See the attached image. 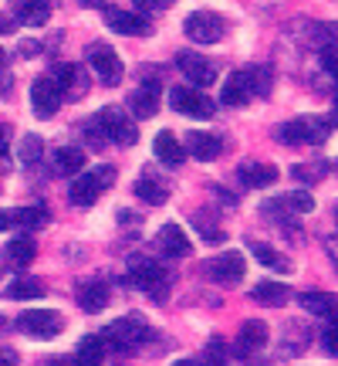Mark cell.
Masks as SVG:
<instances>
[{
    "instance_id": "1",
    "label": "cell",
    "mask_w": 338,
    "mask_h": 366,
    "mask_svg": "<svg viewBox=\"0 0 338 366\" xmlns=\"http://www.w3.org/2000/svg\"><path fill=\"white\" fill-rule=\"evenodd\" d=\"M102 336L108 350H116V353H135L139 346L149 342L153 329H149V322H145L143 315H126V319H116Z\"/></svg>"
},
{
    "instance_id": "2",
    "label": "cell",
    "mask_w": 338,
    "mask_h": 366,
    "mask_svg": "<svg viewBox=\"0 0 338 366\" xmlns=\"http://www.w3.org/2000/svg\"><path fill=\"white\" fill-rule=\"evenodd\" d=\"M112 183H116V167H95L91 173H75V180L68 187V197H71L75 207H91Z\"/></svg>"
},
{
    "instance_id": "3",
    "label": "cell",
    "mask_w": 338,
    "mask_h": 366,
    "mask_svg": "<svg viewBox=\"0 0 338 366\" xmlns=\"http://www.w3.org/2000/svg\"><path fill=\"white\" fill-rule=\"evenodd\" d=\"M129 278L135 282V288L149 292L153 299H166L169 274L156 258H149V254H135V258H129Z\"/></svg>"
},
{
    "instance_id": "4",
    "label": "cell",
    "mask_w": 338,
    "mask_h": 366,
    "mask_svg": "<svg viewBox=\"0 0 338 366\" xmlns=\"http://www.w3.org/2000/svg\"><path fill=\"white\" fill-rule=\"evenodd\" d=\"M95 126L102 129V136L116 146H132L139 139V129H135V119H129L118 105H105L102 112L95 116Z\"/></svg>"
},
{
    "instance_id": "5",
    "label": "cell",
    "mask_w": 338,
    "mask_h": 366,
    "mask_svg": "<svg viewBox=\"0 0 338 366\" xmlns=\"http://www.w3.org/2000/svg\"><path fill=\"white\" fill-rule=\"evenodd\" d=\"M85 61L88 68L95 71V79L105 81V85H118L122 81V61H118V54L112 44H105V41H95L85 48Z\"/></svg>"
},
{
    "instance_id": "6",
    "label": "cell",
    "mask_w": 338,
    "mask_h": 366,
    "mask_svg": "<svg viewBox=\"0 0 338 366\" xmlns=\"http://www.w3.org/2000/svg\"><path fill=\"white\" fill-rule=\"evenodd\" d=\"M17 329L31 336V340H54V336H61V329H65V319L51 309H27L21 319H17Z\"/></svg>"
},
{
    "instance_id": "7",
    "label": "cell",
    "mask_w": 338,
    "mask_h": 366,
    "mask_svg": "<svg viewBox=\"0 0 338 366\" xmlns=\"http://www.w3.org/2000/svg\"><path fill=\"white\" fill-rule=\"evenodd\" d=\"M183 31H186V38L196 41V44H217V41L223 38L227 24H223V17L217 11H207V7H203V11H193L186 17Z\"/></svg>"
},
{
    "instance_id": "8",
    "label": "cell",
    "mask_w": 338,
    "mask_h": 366,
    "mask_svg": "<svg viewBox=\"0 0 338 366\" xmlns=\"http://www.w3.org/2000/svg\"><path fill=\"white\" fill-rule=\"evenodd\" d=\"M203 272H207L213 282H220V285H237V282H244V274H247V258H244L240 251H227V254H217V258L203 262Z\"/></svg>"
},
{
    "instance_id": "9",
    "label": "cell",
    "mask_w": 338,
    "mask_h": 366,
    "mask_svg": "<svg viewBox=\"0 0 338 366\" xmlns=\"http://www.w3.org/2000/svg\"><path fill=\"white\" fill-rule=\"evenodd\" d=\"M169 105H173L176 112L193 116V119H210L213 116V109H217L203 92L196 89V85H176V89L169 92Z\"/></svg>"
},
{
    "instance_id": "10",
    "label": "cell",
    "mask_w": 338,
    "mask_h": 366,
    "mask_svg": "<svg viewBox=\"0 0 338 366\" xmlns=\"http://www.w3.org/2000/svg\"><path fill=\"white\" fill-rule=\"evenodd\" d=\"M61 102H65V92L58 89L54 79H38L31 85V105H34V112L41 119H51L61 109Z\"/></svg>"
},
{
    "instance_id": "11",
    "label": "cell",
    "mask_w": 338,
    "mask_h": 366,
    "mask_svg": "<svg viewBox=\"0 0 338 366\" xmlns=\"http://www.w3.org/2000/svg\"><path fill=\"white\" fill-rule=\"evenodd\" d=\"M176 61H180V71L193 81L196 89H207V85H213V81H217V68H213V61H207L203 54L183 51Z\"/></svg>"
},
{
    "instance_id": "12",
    "label": "cell",
    "mask_w": 338,
    "mask_h": 366,
    "mask_svg": "<svg viewBox=\"0 0 338 366\" xmlns=\"http://www.w3.org/2000/svg\"><path fill=\"white\" fill-rule=\"evenodd\" d=\"M254 95H257V89H254V75H250V71H234V75L227 79V85H223V92H220V102L223 105H247Z\"/></svg>"
},
{
    "instance_id": "13",
    "label": "cell",
    "mask_w": 338,
    "mask_h": 366,
    "mask_svg": "<svg viewBox=\"0 0 338 366\" xmlns=\"http://www.w3.org/2000/svg\"><path fill=\"white\" fill-rule=\"evenodd\" d=\"M156 251L166 258H183V254H190V237L180 224H163L156 234Z\"/></svg>"
},
{
    "instance_id": "14",
    "label": "cell",
    "mask_w": 338,
    "mask_h": 366,
    "mask_svg": "<svg viewBox=\"0 0 338 366\" xmlns=\"http://www.w3.org/2000/svg\"><path fill=\"white\" fill-rule=\"evenodd\" d=\"M105 24L112 27L116 34H145L149 21L135 11H122V7H105Z\"/></svg>"
},
{
    "instance_id": "15",
    "label": "cell",
    "mask_w": 338,
    "mask_h": 366,
    "mask_svg": "<svg viewBox=\"0 0 338 366\" xmlns=\"http://www.w3.org/2000/svg\"><path fill=\"white\" fill-rule=\"evenodd\" d=\"M186 153L190 157H196V159H203V163H210V159H217L223 153V139L220 136H213V132H200V129H193L186 139Z\"/></svg>"
},
{
    "instance_id": "16",
    "label": "cell",
    "mask_w": 338,
    "mask_h": 366,
    "mask_svg": "<svg viewBox=\"0 0 338 366\" xmlns=\"http://www.w3.org/2000/svg\"><path fill=\"white\" fill-rule=\"evenodd\" d=\"M267 346V322H260V319H247L244 326H240V336H237V353L240 356H254L257 350Z\"/></svg>"
},
{
    "instance_id": "17",
    "label": "cell",
    "mask_w": 338,
    "mask_h": 366,
    "mask_svg": "<svg viewBox=\"0 0 338 366\" xmlns=\"http://www.w3.org/2000/svg\"><path fill=\"white\" fill-rule=\"evenodd\" d=\"M237 177H240V183H244V187L264 190V187L277 183V177H281V173H277V167H271V163H254V159H247V163H240Z\"/></svg>"
},
{
    "instance_id": "18",
    "label": "cell",
    "mask_w": 338,
    "mask_h": 366,
    "mask_svg": "<svg viewBox=\"0 0 338 366\" xmlns=\"http://www.w3.org/2000/svg\"><path fill=\"white\" fill-rule=\"evenodd\" d=\"M108 299H112V292H108V285L105 282H81L78 288V309L81 312H102L105 305H108Z\"/></svg>"
},
{
    "instance_id": "19",
    "label": "cell",
    "mask_w": 338,
    "mask_h": 366,
    "mask_svg": "<svg viewBox=\"0 0 338 366\" xmlns=\"http://www.w3.org/2000/svg\"><path fill=\"white\" fill-rule=\"evenodd\" d=\"M153 149H156V159H159V163H166V167H180L183 159H186V146H183L169 129L156 132V143H153Z\"/></svg>"
},
{
    "instance_id": "20",
    "label": "cell",
    "mask_w": 338,
    "mask_h": 366,
    "mask_svg": "<svg viewBox=\"0 0 338 366\" xmlns=\"http://www.w3.org/2000/svg\"><path fill=\"white\" fill-rule=\"evenodd\" d=\"M34 254H38V248H34V237H11L7 244H4V262L14 264V268H27V264L34 262Z\"/></svg>"
},
{
    "instance_id": "21",
    "label": "cell",
    "mask_w": 338,
    "mask_h": 366,
    "mask_svg": "<svg viewBox=\"0 0 338 366\" xmlns=\"http://www.w3.org/2000/svg\"><path fill=\"white\" fill-rule=\"evenodd\" d=\"M129 109L135 119H149L159 112V85H143L129 95Z\"/></svg>"
},
{
    "instance_id": "22",
    "label": "cell",
    "mask_w": 338,
    "mask_h": 366,
    "mask_svg": "<svg viewBox=\"0 0 338 366\" xmlns=\"http://www.w3.org/2000/svg\"><path fill=\"white\" fill-rule=\"evenodd\" d=\"M298 305L304 309V312L322 315V319H328L332 312H338V299L332 295V292H301Z\"/></svg>"
},
{
    "instance_id": "23",
    "label": "cell",
    "mask_w": 338,
    "mask_h": 366,
    "mask_svg": "<svg viewBox=\"0 0 338 366\" xmlns=\"http://www.w3.org/2000/svg\"><path fill=\"white\" fill-rule=\"evenodd\" d=\"M54 81H58L61 92H71V99H81L85 89H88V81H85L78 65H58L54 68Z\"/></svg>"
},
{
    "instance_id": "24",
    "label": "cell",
    "mask_w": 338,
    "mask_h": 366,
    "mask_svg": "<svg viewBox=\"0 0 338 366\" xmlns=\"http://www.w3.org/2000/svg\"><path fill=\"white\" fill-rule=\"evenodd\" d=\"M48 17H51V0H21L17 4V21L27 27L48 24Z\"/></svg>"
},
{
    "instance_id": "25",
    "label": "cell",
    "mask_w": 338,
    "mask_h": 366,
    "mask_svg": "<svg viewBox=\"0 0 338 366\" xmlns=\"http://www.w3.org/2000/svg\"><path fill=\"white\" fill-rule=\"evenodd\" d=\"M0 295L14 302H34V299H44V285L38 278H14L11 285H4Z\"/></svg>"
},
{
    "instance_id": "26",
    "label": "cell",
    "mask_w": 338,
    "mask_h": 366,
    "mask_svg": "<svg viewBox=\"0 0 338 366\" xmlns=\"http://www.w3.org/2000/svg\"><path fill=\"white\" fill-rule=\"evenodd\" d=\"M250 299L260 305H285L287 302V285L285 282H257L250 288Z\"/></svg>"
},
{
    "instance_id": "27",
    "label": "cell",
    "mask_w": 338,
    "mask_h": 366,
    "mask_svg": "<svg viewBox=\"0 0 338 366\" xmlns=\"http://www.w3.org/2000/svg\"><path fill=\"white\" fill-rule=\"evenodd\" d=\"M85 167V149L81 146H61L58 153H54V170L58 173H81Z\"/></svg>"
},
{
    "instance_id": "28",
    "label": "cell",
    "mask_w": 338,
    "mask_h": 366,
    "mask_svg": "<svg viewBox=\"0 0 338 366\" xmlns=\"http://www.w3.org/2000/svg\"><path fill=\"white\" fill-rule=\"evenodd\" d=\"M135 197H143V200H149V204H166V197H169V190H166V183H159L153 173H145V177H139L135 180Z\"/></svg>"
},
{
    "instance_id": "29",
    "label": "cell",
    "mask_w": 338,
    "mask_h": 366,
    "mask_svg": "<svg viewBox=\"0 0 338 366\" xmlns=\"http://www.w3.org/2000/svg\"><path fill=\"white\" fill-rule=\"evenodd\" d=\"M250 251L257 254V262L264 264V268H271V272H285V274L291 272V262H287L281 251H274L271 244H264V241H254V244H250Z\"/></svg>"
},
{
    "instance_id": "30",
    "label": "cell",
    "mask_w": 338,
    "mask_h": 366,
    "mask_svg": "<svg viewBox=\"0 0 338 366\" xmlns=\"http://www.w3.org/2000/svg\"><path fill=\"white\" fill-rule=\"evenodd\" d=\"M105 336H85V340L78 342V350H75V360L78 363H102L105 356Z\"/></svg>"
},
{
    "instance_id": "31",
    "label": "cell",
    "mask_w": 338,
    "mask_h": 366,
    "mask_svg": "<svg viewBox=\"0 0 338 366\" xmlns=\"http://www.w3.org/2000/svg\"><path fill=\"white\" fill-rule=\"evenodd\" d=\"M11 221L21 224V227H41V224H48V210L44 207H17V210H11Z\"/></svg>"
},
{
    "instance_id": "32",
    "label": "cell",
    "mask_w": 338,
    "mask_h": 366,
    "mask_svg": "<svg viewBox=\"0 0 338 366\" xmlns=\"http://www.w3.org/2000/svg\"><path fill=\"white\" fill-rule=\"evenodd\" d=\"M41 153H44V143H41L38 136H24L21 146H17V157L24 159V163H38Z\"/></svg>"
},
{
    "instance_id": "33",
    "label": "cell",
    "mask_w": 338,
    "mask_h": 366,
    "mask_svg": "<svg viewBox=\"0 0 338 366\" xmlns=\"http://www.w3.org/2000/svg\"><path fill=\"white\" fill-rule=\"evenodd\" d=\"M285 207L287 210H298V214H312L314 200H312V194H308V190H295V194L285 197Z\"/></svg>"
},
{
    "instance_id": "34",
    "label": "cell",
    "mask_w": 338,
    "mask_h": 366,
    "mask_svg": "<svg viewBox=\"0 0 338 366\" xmlns=\"http://www.w3.org/2000/svg\"><path fill=\"white\" fill-rule=\"evenodd\" d=\"M322 342H325L328 353L338 356V312L328 315V326H325V332H322Z\"/></svg>"
},
{
    "instance_id": "35",
    "label": "cell",
    "mask_w": 338,
    "mask_h": 366,
    "mask_svg": "<svg viewBox=\"0 0 338 366\" xmlns=\"http://www.w3.org/2000/svg\"><path fill=\"white\" fill-rule=\"evenodd\" d=\"M322 170H325V163H314V167H308V163H301V167H295V177H298L301 183H312V180H322Z\"/></svg>"
},
{
    "instance_id": "36",
    "label": "cell",
    "mask_w": 338,
    "mask_h": 366,
    "mask_svg": "<svg viewBox=\"0 0 338 366\" xmlns=\"http://www.w3.org/2000/svg\"><path fill=\"white\" fill-rule=\"evenodd\" d=\"M322 68H325L328 75H335V79H338V44L322 48Z\"/></svg>"
},
{
    "instance_id": "37",
    "label": "cell",
    "mask_w": 338,
    "mask_h": 366,
    "mask_svg": "<svg viewBox=\"0 0 338 366\" xmlns=\"http://www.w3.org/2000/svg\"><path fill=\"white\" fill-rule=\"evenodd\" d=\"M132 4H135L139 11H166L173 0H132Z\"/></svg>"
},
{
    "instance_id": "38",
    "label": "cell",
    "mask_w": 338,
    "mask_h": 366,
    "mask_svg": "<svg viewBox=\"0 0 338 366\" xmlns=\"http://www.w3.org/2000/svg\"><path fill=\"white\" fill-rule=\"evenodd\" d=\"M11 214H7V210H0V231H7V227H11Z\"/></svg>"
},
{
    "instance_id": "39",
    "label": "cell",
    "mask_w": 338,
    "mask_h": 366,
    "mask_svg": "<svg viewBox=\"0 0 338 366\" xmlns=\"http://www.w3.org/2000/svg\"><path fill=\"white\" fill-rule=\"evenodd\" d=\"M0 363H17V356L11 350H0Z\"/></svg>"
},
{
    "instance_id": "40",
    "label": "cell",
    "mask_w": 338,
    "mask_h": 366,
    "mask_svg": "<svg viewBox=\"0 0 338 366\" xmlns=\"http://www.w3.org/2000/svg\"><path fill=\"white\" fill-rule=\"evenodd\" d=\"M0 157H7V132L0 129Z\"/></svg>"
},
{
    "instance_id": "41",
    "label": "cell",
    "mask_w": 338,
    "mask_h": 366,
    "mask_svg": "<svg viewBox=\"0 0 338 366\" xmlns=\"http://www.w3.org/2000/svg\"><path fill=\"white\" fill-rule=\"evenodd\" d=\"M328 251H332V262H335V268H338V244H332Z\"/></svg>"
},
{
    "instance_id": "42",
    "label": "cell",
    "mask_w": 338,
    "mask_h": 366,
    "mask_svg": "<svg viewBox=\"0 0 338 366\" xmlns=\"http://www.w3.org/2000/svg\"><path fill=\"white\" fill-rule=\"evenodd\" d=\"M7 27H11V21H4V17H0V31H7Z\"/></svg>"
},
{
    "instance_id": "43",
    "label": "cell",
    "mask_w": 338,
    "mask_h": 366,
    "mask_svg": "<svg viewBox=\"0 0 338 366\" xmlns=\"http://www.w3.org/2000/svg\"><path fill=\"white\" fill-rule=\"evenodd\" d=\"M335 112H338V92H335Z\"/></svg>"
},
{
    "instance_id": "44",
    "label": "cell",
    "mask_w": 338,
    "mask_h": 366,
    "mask_svg": "<svg viewBox=\"0 0 338 366\" xmlns=\"http://www.w3.org/2000/svg\"><path fill=\"white\" fill-rule=\"evenodd\" d=\"M335 224H338V204H335Z\"/></svg>"
},
{
    "instance_id": "45",
    "label": "cell",
    "mask_w": 338,
    "mask_h": 366,
    "mask_svg": "<svg viewBox=\"0 0 338 366\" xmlns=\"http://www.w3.org/2000/svg\"><path fill=\"white\" fill-rule=\"evenodd\" d=\"M0 65H4V51H0Z\"/></svg>"
}]
</instances>
